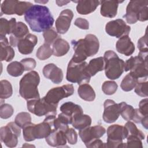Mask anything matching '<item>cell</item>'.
Instances as JSON below:
<instances>
[{
  "label": "cell",
  "instance_id": "cell-1",
  "mask_svg": "<svg viewBox=\"0 0 148 148\" xmlns=\"http://www.w3.org/2000/svg\"><path fill=\"white\" fill-rule=\"evenodd\" d=\"M25 21L31 29L36 32H44L52 27L54 20L49 9L43 5H32L24 14Z\"/></svg>",
  "mask_w": 148,
  "mask_h": 148
},
{
  "label": "cell",
  "instance_id": "cell-2",
  "mask_svg": "<svg viewBox=\"0 0 148 148\" xmlns=\"http://www.w3.org/2000/svg\"><path fill=\"white\" fill-rule=\"evenodd\" d=\"M40 83L38 73L35 71L26 73L19 83V94L27 101L40 98L38 86Z\"/></svg>",
  "mask_w": 148,
  "mask_h": 148
},
{
  "label": "cell",
  "instance_id": "cell-3",
  "mask_svg": "<svg viewBox=\"0 0 148 148\" xmlns=\"http://www.w3.org/2000/svg\"><path fill=\"white\" fill-rule=\"evenodd\" d=\"M148 1H130L126 8V13L124 15L126 21L130 24L138 21H145L148 19Z\"/></svg>",
  "mask_w": 148,
  "mask_h": 148
},
{
  "label": "cell",
  "instance_id": "cell-4",
  "mask_svg": "<svg viewBox=\"0 0 148 148\" xmlns=\"http://www.w3.org/2000/svg\"><path fill=\"white\" fill-rule=\"evenodd\" d=\"M106 76L110 80L119 79L124 71L125 62L112 50L106 51L103 56Z\"/></svg>",
  "mask_w": 148,
  "mask_h": 148
},
{
  "label": "cell",
  "instance_id": "cell-5",
  "mask_svg": "<svg viewBox=\"0 0 148 148\" xmlns=\"http://www.w3.org/2000/svg\"><path fill=\"white\" fill-rule=\"evenodd\" d=\"M87 66L88 64L86 61L77 63L71 60L67 67L66 80L69 82L80 85L88 83L91 76L88 73Z\"/></svg>",
  "mask_w": 148,
  "mask_h": 148
},
{
  "label": "cell",
  "instance_id": "cell-6",
  "mask_svg": "<svg viewBox=\"0 0 148 148\" xmlns=\"http://www.w3.org/2000/svg\"><path fill=\"white\" fill-rule=\"evenodd\" d=\"M107 142L105 147H125V143L123 140L127 136V131L124 126L113 124L109 126L106 131Z\"/></svg>",
  "mask_w": 148,
  "mask_h": 148
},
{
  "label": "cell",
  "instance_id": "cell-7",
  "mask_svg": "<svg viewBox=\"0 0 148 148\" xmlns=\"http://www.w3.org/2000/svg\"><path fill=\"white\" fill-rule=\"evenodd\" d=\"M27 106L28 111L39 117L57 114V105L48 102L44 97L27 101Z\"/></svg>",
  "mask_w": 148,
  "mask_h": 148
},
{
  "label": "cell",
  "instance_id": "cell-8",
  "mask_svg": "<svg viewBox=\"0 0 148 148\" xmlns=\"http://www.w3.org/2000/svg\"><path fill=\"white\" fill-rule=\"evenodd\" d=\"M147 60H144L138 56H131L125 62L124 71H130V73L137 79L147 78Z\"/></svg>",
  "mask_w": 148,
  "mask_h": 148
},
{
  "label": "cell",
  "instance_id": "cell-9",
  "mask_svg": "<svg viewBox=\"0 0 148 148\" xmlns=\"http://www.w3.org/2000/svg\"><path fill=\"white\" fill-rule=\"evenodd\" d=\"M21 134V127L15 122H10L0 129L1 141L9 147H16Z\"/></svg>",
  "mask_w": 148,
  "mask_h": 148
},
{
  "label": "cell",
  "instance_id": "cell-10",
  "mask_svg": "<svg viewBox=\"0 0 148 148\" xmlns=\"http://www.w3.org/2000/svg\"><path fill=\"white\" fill-rule=\"evenodd\" d=\"M73 92V86L72 84H67L50 89L44 98L48 102L58 105L60 100L72 95Z\"/></svg>",
  "mask_w": 148,
  "mask_h": 148
},
{
  "label": "cell",
  "instance_id": "cell-11",
  "mask_svg": "<svg viewBox=\"0 0 148 148\" xmlns=\"http://www.w3.org/2000/svg\"><path fill=\"white\" fill-rule=\"evenodd\" d=\"M131 27L127 25L123 19L112 20L106 23L105 25L106 32L111 36L120 38L124 36L128 35Z\"/></svg>",
  "mask_w": 148,
  "mask_h": 148
},
{
  "label": "cell",
  "instance_id": "cell-12",
  "mask_svg": "<svg viewBox=\"0 0 148 148\" xmlns=\"http://www.w3.org/2000/svg\"><path fill=\"white\" fill-rule=\"evenodd\" d=\"M105 132L106 130L103 127L97 125L93 127L88 126L79 130V135L82 142L86 145L92 140L100 138Z\"/></svg>",
  "mask_w": 148,
  "mask_h": 148
},
{
  "label": "cell",
  "instance_id": "cell-13",
  "mask_svg": "<svg viewBox=\"0 0 148 148\" xmlns=\"http://www.w3.org/2000/svg\"><path fill=\"white\" fill-rule=\"evenodd\" d=\"M104 111L102 118L105 122L112 123L116 121L119 118L120 113V106L113 100L108 99L105 101L103 103Z\"/></svg>",
  "mask_w": 148,
  "mask_h": 148
},
{
  "label": "cell",
  "instance_id": "cell-14",
  "mask_svg": "<svg viewBox=\"0 0 148 148\" xmlns=\"http://www.w3.org/2000/svg\"><path fill=\"white\" fill-rule=\"evenodd\" d=\"M73 17V12L68 9L62 10L56 21L57 32L60 34H65L69 29Z\"/></svg>",
  "mask_w": 148,
  "mask_h": 148
},
{
  "label": "cell",
  "instance_id": "cell-15",
  "mask_svg": "<svg viewBox=\"0 0 148 148\" xmlns=\"http://www.w3.org/2000/svg\"><path fill=\"white\" fill-rule=\"evenodd\" d=\"M43 74L46 78L50 80L55 84L60 83L64 77L61 69L53 63L48 64L43 67Z\"/></svg>",
  "mask_w": 148,
  "mask_h": 148
},
{
  "label": "cell",
  "instance_id": "cell-16",
  "mask_svg": "<svg viewBox=\"0 0 148 148\" xmlns=\"http://www.w3.org/2000/svg\"><path fill=\"white\" fill-rule=\"evenodd\" d=\"M37 43L38 38L36 36L29 33L18 42L17 46L18 51L21 54H29L32 52Z\"/></svg>",
  "mask_w": 148,
  "mask_h": 148
},
{
  "label": "cell",
  "instance_id": "cell-17",
  "mask_svg": "<svg viewBox=\"0 0 148 148\" xmlns=\"http://www.w3.org/2000/svg\"><path fill=\"white\" fill-rule=\"evenodd\" d=\"M29 34L27 25L21 21L17 23L14 29L9 37V43L12 47L17 46L18 42Z\"/></svg>",
  "mask_w": 148,
  "mask_h": 148
},
{
  "label": "cell",
  "instance_id": "cell-18",
  "mask_svg": "<svg viewBox=\"0 0 148 148\" xmlns=\"http://www.w3.org/2000/svg\"><path fill=\"white\" fill-rule=\"evenodd\" d=\"M71 43L74 50V54L71 60L77 63L85 61L88 56L84 39H80L78 40H72Z\"/></svg>",
  "mask_w": 148,
  "mask_h": 148
},
{
  "label": "cell",
  "instance_id": "cell-19",
  "mask_svg": "<svg viewBox=\"0 0 148 148\" xmlns=\"http://www.w3.org/2000/svg\"><path fill=\"white\" fill-rule=\"evenodd\" d=\"M123 2L120 1H102L101 3V14L105 17L113 18L117 15L119 4Z\"/></svg>",
  "mask_w": 148,
  "mask_h": 148
},
{
  "label": "cell",
  "instance_id": "cell-20",
  "mask_svg": "<svg viewBox=\"0 0 148 148\" xmlns=\"http://www.w3.org/2000/svg\"><path fill=\"white\" fill-rule=\"evenodd\" d=\"M117 51L120 54L130 56L133 54L135 47L128 35L124 36L117 41L116 44Z\"/></svg>",
  "mask_w": 148,
  "mask_h": 148
},
{
  "label": "cell",
  "instance_id": "cell-21",
  "mask_svg": "<svg viewBox=\"0 0 148 148\" xmlns=\"http://www.w3.org/2000/svg\"><path fill=\"white\" fill-rule=\"evenodd\" d=\"M60 110L69 119L71 124L74 118L78 115L83 114L82 108L72 102H66L62 104L60 106Z\"/></svg>",
  "mask_w": 148,
  "mask_h": 148
},
{
  "label": "cell",
  "instance_id": "cell-22",
  "mask_svg": "<svg viewBox=\"0 0 148 148\" xmlns=\"http://www.w3.org/2000/svg\"><path fill=\"white\" fill-rule=\"evenodd\" d=\"M47 144L53 147H59L66 145V138L65 132L54 129L51 132L46 138Z\"/></svg>",
  "mask_w": 148,
  "mask_h": 148
},
{
  "label": "cell",
  "instance_id": "cell-23",
  "mask_svg": "<svg viewBox=\"0 0 148 148\" xmlns=\"http://www.w3.org/2000/svg\"><path fill=\"white\" fill-rule=\"evenodd\" d=\"M74 2L77 3V12L82 15L88 14L94 12L100 4V1L94 0H83Z\"/></svg>",
  "mask_w": 148,
  "mask_h": 148
},
{
  "label": "cell",
  "instance_id": "cell-24",
  "mask_svg": "<svg viewBox=\"0 0 148 148\" xmlns=\"http://www.w3.org/2000/svg\"><path fill=\"white\" fill-rule=\"evenodd\" d=\"M1 43V61H11L14 57V51L9 45V41L6 36H0Z\"/></svg>",
  "mask_w": 148,
  "mask_h": 148
},
{
  "label": "cell",
  "instance_id": "cell-25",
  "mask_svg": "<svg viewBox=\"0 0 148 148\" xmlns=\"http://www.w3.org/2000/svg\"><path fill=\"white\" fill-rule=\"evenodd\" d=\"M85 47L87 50L88 57L95 55L99 48V43L97 37L92 34H88L84 38Z\"/></svg>",
  "mask_w": 148,
  "mask_h": 148
},
{
  "label": "cell",
  "instance_id": "cell-26",
  "mask_svg": "<svg viewBox=\"0 0 148 148\" xmlns=\"http://www.w3.org/2000/svg\"><path fill=\"white\" fill-rule=\"evenodd\" d=\"M52 45L53 54L56 57H61L65 55L70 49L68 42L61 38H58Z\"/></svg>",
  "mask_w": 148,
  "mask_h": 148
},
{
  "label": "cell",
  "instance_id": "cell-27",
  "mask_svg": "<svg viewBox=\"0 0 148 148\" xmlns=\"http://www.w3.org/2000/svg\"><path fill=\"white\" fill-rule=\"evenodd\" d=\"M77 92L79 97L86 101H92L95 98V92L88 83L80 84L77 89Z\"/></svg>",
  "mask_w": 148,
  "mask_h": 148
},
{
  "label": "cell",
  "instance_id": "cell-28",
  "mask_svg": "<svg viewBox=\"0 0 148 148\" xmlns=\"http://www.w3.org/2000/svg\"><path fill=\"white\" fill-rule=\"evenodd\" d=\"M104 59L103 57H99L91 60L88 64L87 68L89 74L91 76H94L98 72L104 69Z\"/></svg>",
  "mask_w": 148,
  "mask_h": 148
},
{
  "label": "cell",
  "instance_id": "cell-29",
  "mask_svg": "<svg viewBox=\"0 0 148 148\" xmlns=\"http://www.w3.org/2000/svg\"><path fill=\"white\" fill-rule=\"evenodd\" d=\"M17 24L15 18H12L9 21L5 18L0 19V36H5L11 34Z\"/></svg>",
  "mask_w": 148,
  "mask_h": 148
},
{
  "label": "cell",
  "instance_id": "cell-30",
  "mask_svg": "<svg viewBox=\"0 0 148 148\" xmlns=\"http://www.w3.org/2000/svg\"><path fill=\"white\" fill-rule=\"evenodd\" d=\"M71 124L76 130H80L91 124V118L87 114H82L74 118Z\"/></svg>",
  "mask_w": 148,
  "mask_h": 148
},
{
  "label": "cell",
  "instance_id": "cell-31",
  "mask_svg": "<svg viewBox=\"0 0 148 148\" xmlns=\"http://www.w3.org/2000/svg\"><path fill=\"white\" fill-rule=\"evenodd\" d=\"M138 82V79L130 73L127 74L121 81L120 87L124 91H130L133 90Z\"/></svg>",
  "mask_w": 148,
  "mask_h": 148
},
{
  "label": "cell",
  "instance_id": "cell-32",
  "mask_svg": "<svg viewBox=\"0 0 148 148\" xmlns=\"http://www.w3.org/2000/svg\"><path fill=\"white\" fill-rule=\"evenodd\" d=\"M120 113L121 117L126 121L132 120L135 114V109L124 102L119 103Z\"/></svg>",
  "mask_w": 148,
  "mask_h": 148
},
{
  "label": "cell",
  "instance_id": "cell-33",
  "mask_svg": "<svg viewBox=\"0 0 148 148\" xmlns=\"http://www.w3.org/2000/svg\"><path fill=\"white\" fill-rule=\"evenodd\" d=\"M70 124L71 121L69 119L64 113H61L55 119L54 121V127L56 130H61L65 132L69 128L68 124Z\"/></svg>",
  "mask_w": 148,
  "mask_h": 148
},
{
  "label": "cell",
  "instance_id": "cell-34",
  "mask_svg": "<svg viewBox=\"0 0 148 148\" xmlns=\"http://www.w3.org/2000/svg\"><path fill=\"white\" fill-rule=\"evenodd\" d=\"M7 72L9 75L13 77L21 76L25 71L24 67L20 62L13 61L7 66Z\"/></svg>",
  "mask_w": 148,
  "mask_h": 148
},
{
  "label": "cell",
  "instance_id": "cell-35",
  "mask_svg": "<svg viewBox=\"0 0 148 148\" xmlns=\"http://www.w3.org/2000/svg\"><path fill=\"white\" fill-rule=\"evenodd\" d=\"M18 1L5 0L3 1L1 5V13L7 15L16 14V6Z\"/></svg>",
  "mask_w": 148,
  "mask_h": 148
},
{
  "label": "cell",
  "instance_id": "cell-36",
  "mask_svg": "<svg viewBox=\"0 0 148 148\" xmlns=\"http://www.w3.org/2000/svg\"><path fill=\"white\" fill-rule=\"evenodd\" d=\"M0 86V97L1 99H7L12 95V86L9 81L6 80H1Z\"/></svg>",
  "mask_w": 148,
  "mask_h": 148
},
{
  "label": "cell",
  "instance_id": "cell-37",
  "mask_svg": "<svg viewBox=\"0 0 148 148\" xmlns=\"http://www.w3.org/2000/svg\"><path fill=\"white\" fill-rule=\"evenodd\" d=\"M52 54V48L50 45L45 43L38 49L36 53V57L40 60H45L50 58Z\"/></svg>",
  "mask_w": 148,
  "mask_h": 148
},
{
  "label": "cell",
  "instance_id": "cell-38",
  "mask_svg": "<svg viewBox=\"0 0 148 148\" xmlns=\"http://www.w3.org/2000/svg\"><path fill=\"white\" fill-rule=\"evenodd\" d=\"M124 127L127 131V136L134 135L139 137L141 140L145 139V135L143 132L139 130L133 122L131 121H127Z\"/></svg>",
  "mask_w": 148,
  "mask_h": 148
},
{
  "label": "cell",
  "instance_id": "cell-39",
  "mask_svg": "<svg viewBox=\"0 0 148 148\" xmlns=\"http://www.w3.org/2000/svg\"><path fill=\"white\" fill-rule=\"evenodd\" d=\"M43 36L45 39V43L49 45H53V43L60 38L58 32H56L53 28H50L46 29L43 32Z\"/></svg>",
  "mask_w": 148,
  "mask_h": 148
},
{
  "label": "cell",
  "instance_id": "cell-40",
  "mask_svg": "<svg viewBox=\"0 0 148 148\" xmlns=\"http://www.w3.org/2000/svg\"><path fill=\"white\" fill-rule=\"evenodd\" d=\"M34 125L35 124L30 122L25 124L22 128L23 137L24 140L27 142H31L35 139L34 135Z\"/></svg>",
  "mask_w": 148,
  "mask_h": 148
},
{
  "label": "cell",
  "instance_id": "cell-41",
  "mask_svg": "<svg viewBox=\"0 0 148 148\" xmlns=\"http://www.w3.org/2000/svg\"><path fill=\"white\" fill-rule=\"evenodd\" d=\"M31 121V117L28 112H20L17 114L15 117L14 122L21 128H23L25 124Z\"/></svg>",
  "mask_w": 148,
  "mask_h": 148
},
{
  "label": "cell",
  "instance_id": "cell-42",
  "mask_svg": "<svg viewBox=\"0 0 148 148\" xmlns=\"http://www.w3.org/2000/svg\"><path fill=\"white\" fill-rule=\"evenodd\" d=\"M118 88L117 84L113 81H105L102 86V90L104 94L110 95L116 92Z\"/></svg>",
  "mask_w": 148,
  "mask_h": 148
},
{
  "label": "cell",
  "instance_id": "cell-43",
  "mask_svg": "<svg viewBox=\"0 0 148 148\" xmlns=\"http://www.w3.org/2000/svg\"><path fill=\"white\" fill-rule=\"evenodd\" d=\"M33 5V4L29 2L18 1L16 6V14L18 16H22L25 14L26 12Z\"/></svg>",
  "mask_w": 148,
  "mask_h": 148
},
{
  "label": "cell",
  "instance_id": "cell-44",
  "mask_svg": "<svg viewBox=\"0 0 148 148\" xmlns=\"http://www.w3.org/2000/svg\"><path fill=\"white\" fill-rule=\"evenodd\" d=\"M14 109L12 106L8 103H3L0 107V117L2 119H6L10 117L13 114Z\"/></svg>",
  "mask_w": 148,
  "mask_h": 148
},
{
  "label": "cell",
  "instance_id": "cell-45",
  "mask_svg": "<svg viewBox=\"0 0 148 148\" xmlns=\"http://www.w3.org/2000/svg\"><path fill=\"white\" fill-rule=\"evenodd\" d=\"M126 138L125 147H143L142 142L139 137L134 135H128Z\"/></svg>",
  "mask_w": 148,
  "mask_h": 148
},
{
  "label": "cell",
  "instance_id": "cell-46",
  "mask_svg": "<svg viewBox=\"0 0 148 148\" xmlns=\"http://www.w3.org/2000/svg\"><path fill=\"white\" fill-rule=\"evenodd\" d=\"M147 81L138 82L135 87V92L140 97H147Z\"/></svg>",
  "mask_w": 148,
  "mask_h": 148
},
{
  "label": "cell",
  "instance_id": "cell-47",
  "mask_svg": "<svg viewBox=\"0 0 148 148\" xmlns=\"http://www.w3.org/2000/svg\"><path fill=\"white\" fill-rule=\"evenodd\" d=\"M65 136L68 142L71 145H75L77 141V134L76 131L72 128H69L65 132Z\"/></svg>",
  "mask_w": 148,
  "mask_h": 148
},
{
  "label": "cell",
  "instance_id": "cell-48",
  "mask_svg": "<svg viewBox=\"0 0 148 148\" xmlns=\"http://www.w3.org/2000/svg\"><path fill=\"white\" fill-rule=\"evenodd\" d=\"M138 48L139 50V53L143 54H147L148 51L147 49V34L141 37L138 41Z\"/></svg>",
  "mask_w": 148,
  "mask_h": 148
},
{
  "label": "cell",
  "instance_id": "cell-49",
  "mask_svg": "<svg viewBox=\"0 0 148 148\" xmlns=\"http://www.w3.org/2000/svg\"><path fill=\"white\" fill-rule=\"evenodd\" d=\"M20 62L23 64L24 67L25 71H29L33 70L36 65V62L34 58H26L21 60Z\"/></svg>",
  "mask_w": 148,
  "mask_h": 148
},
{
  "label": "cell",
  "instance_id": "cell-50",
  "mask_svg": "<svg viewBox=\"0 0 148 148\" xmlns=\"http://www.w3.org/2000/svg\"><path fill=\"white\" fill-rule=\"evenodd\" d=\"M74 24L82 29H88L89 28L88 21L83 18H77L74 22Z\"/></svg>",
  "mask_w": 148,
  "mask_h": 148
},
{
  "label": "cell",
  "instance_id": "cell-51",
  "mask_svg": "<svg viewBox=\"0 0 148 148\" xmlns=\"http://www.w3.org/2000/svg\"><path fill=\"white\" fill-rule=\"evenodd\" d=\"M148 99H143L139 103V110L143 116H148Z\"/></svg>",
  "mask_w": 148,
  "mask_h": 148
},
{
  "label": "cell",
  "instance_id": "cell-52",
  "mask_svg": "<svg viewBox=\"0 0 148 148\" xmlns=\"http://www.w3.org/2000/svg\"><path fill=\"white\" fill-rule=\"evenodd\" d=\"M87 147H105V143L99 139H95L86 145Z\"/></svg>",
  "mask_w": 148,
  "mask_h": 148
},
{
  "label": "cell",
  "instance_id": "cell-53",
  "mask_svg": "<svg viewBox=\"0 0 148 148\" xmlns=\"http://www.w3.org/2000/svg\"><path fill=\"white\" fill-rule=\"evenodd\" d=\"M146 116H143L139 110L138 109H135V114L132 121L136 123H140L142 119Z\"/></svg>",
  "mask_w": 148,
  "mask_h": 148
},
{
  "label": "cell",
  "instance_id": "cell-54",
  "mask_svg": "<svg viewBox=\"0 0 148 148\" xmlns=\"http://www.w3.org/2000/svg\"><path fill=\"white\" fill-rule=\"evenodd\" d=\"M147 116H145L142 120H141V123L143 125V127H144L146 129H147V126H148V123H147Z\"/></svg>",
  "mask_w": 148,
  "mask_h": 148
},
{
  "label": "cell",
  "instance_id": "cell-55",
  "mask_svg": "<svg viewBox=\"0 0 148 148\" xmlns=\"http://www.w3.org/2000/svg\"><path fill=\"white\" fill-rule=\"evenodd\" d=\"M56 2L57 3V5L59 6H62L65 5L67 3L70 2V1H56Z\"/></svg>",
  "mask_w": 148,
  "mask_h": 148
},
{
  "label": "cell",
  "instance_id": "cell-56",
  "mask_svg": "<svg viewBox=\"0 0 148 148\" xmlns=\"http://www.w3.org/2000/svg\"><path fill=\"white\" fill-rule=\"evenodd\" d=\"M35 2H37V3H47L48 1H35Z\"/></svg>",
  "mask_w": 148,
  "mask_h": 148
}]
</instances>
